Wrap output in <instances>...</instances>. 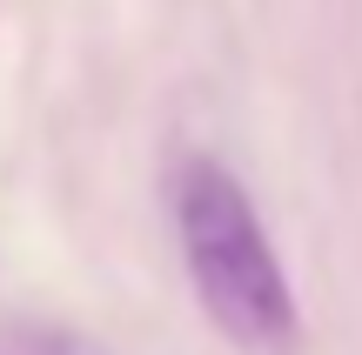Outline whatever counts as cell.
<instances>
[{"label":"cell","mask_w":362,"mask_h":355,"mask_svg":"<svg viewBox=\"0 0 362 355\" xmlns=\"http://www.w3.org/2000/svg\"><path fill=\"white\" fill-rule=\"evenodd\" d=\"M0 355H74V342L61 329H47V322L0 315Z\"/></svg>","instance_id":"2"},{"label":"cell","mask_w":362,"mask_h":355,"mask_svg":"<svg viewBox=\"0 0 362 355\" xmlns=\"http://www.w3.org/2000/svg\"><path fill=\"white\" fill-rule=\"evenodd\" d=\"M175 235H181V262H188L202 315L235 349L288 355L302 342V315H296V289L282 275V255L269 248V228H262L248 188L221 161H208V155L181 161Z\"/></svg>","instance_id":"1"}]
</instances>
